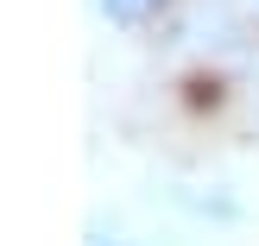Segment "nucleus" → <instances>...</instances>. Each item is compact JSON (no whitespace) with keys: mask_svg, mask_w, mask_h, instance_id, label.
Segmentation results:
<instances>
[{"mask_svg":"<svg viewBox=\"0 0 259 246\" xmlns=\"http://www.w3.org/2000/svg\"><path fill=\"white\" fill-rule=\"evenodd\" d=\"M164 0H101V13H108L114 25H139V19H152Z\"/></svg>","mask_w":259,"mask_h":246,"instance_id":"1","label":"nucleus"}]
</instances>
